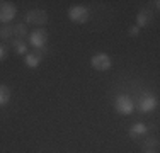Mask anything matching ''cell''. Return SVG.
Wrapping results in <instances>:
<instances>
[{
    "mask_svg": "<svg viewBox=\"0 0 160 153\" xmlns=\"http://www.w3.org/2000/svg\"><path fill=\"white\" fill-rule=\"evenodd\" d=\"M157 106H158L157 97H155L153 94H150V92H143L138 97V101H136L135 109H138L142 114H148V112L157 109Z\"/></svg>",
    "mask_w": 160,
    "mask_h": 153,
    "instance_id": "cell-1",
    "label": "cell"
},
{
    "mask_svg": "<svg viewBox=\"0 0 160 153\" xmlns=\"http://www.w3.org/2000/svg\"><path fill=\"white\" fill-rule=\"evenodd\" d=\"M114 107H116V111L119 114L129 116V114H133V111H135V101H133L128 94H119L116 97V101H114Z\"/></svg>",
    "mask_w": 160,
    "mask_h": 153,
    "instance_id": "cell-2",
    "label": "cell"
},
{
    "mask_svg": "<svg viewBox=\"0 0 160 153\" xmlns=\"http://www.w3.org/2000/svg\"><path fill=\"white\" fill-rule=\"evenodd\" d=\"M90 65H92L94 70L97 72H108L112 67V60L108 53H96V55L90 58Z\"/></svg>",
    "mask_w": 160,
    "mask_h": 153,
    "instance_id": "cell-3",
    "label": "cell"
},
{
    "mask_svg": "<svg viewBox=\"0 0 160 153\" xmlns=\"http://www.w3.org/2000/svg\"><path fill=\"white\" fill-rule=\"evenodd\" d=\"M67 14H68V19L75 24H85L89 21V10L83 5H72Z\"/></svg>",
    "mask_w": 160,
    "mask_h": 153,
    "instance_id": "cell-4",
    "label": "cell"
},
{
    "mask_svg": "<svg viewBox=\"0 0 160 153\" xmlns=\"http://www.w3.org/2000/svg\"><path fill=\"white\" fill-rule=\"evenodd\" d=\"M29 44L32 46L34 49H43L46 48L48 43V32L44 29H34L29 32Z\"/></svg>",
    "mask_w": 160,
    "mask_h": 153,
    "instance_id": "cell-5",
    "label": "cell"
},
{
    "mask_svg": "<svg viewBox=\"0 0 160 153\" xmlns=\"http://www.w3.org/2000/svg\"><path fill=\"white\" fill-rule=\"evenodd\" d=\"M48 22V14L41 9H32L29 12H26V24H31V26H44Z\"/></svg>",
    "mask_w": 160,
    "mask_h": 153,
    "instance_id": "cell-6",
    "label": "cell"
},
{
    "mask_svg": "<svg viewBox=\"0 0 160 153\" xmlns=\"http://www.w3.org/2000/svg\"><path fill=\"white\" fill-rule=\"evenodd\" d=\"M17 14L16 5L10 2H0V24H10Z\"/></svg>",
    "mask_w": 160,
    "mask_h": 153,
    "instance_id": "cell-7",
    "label": "cell"
},
{
    "mask_svg": "<svg viewBox=\"0 0 160 153\" xmlns=\"http://www.w3.org/2000/svg\"><path fill=\"white\" fill-rule=\"evenodd\" d=\"M43 53H44V48L28 53V55L24 56V65L28 68H38L41 65V61H43Z\"/></svg>",
    "mask_w": 160,
    "mask_h": 153,
    "instance_id": "cell-8",
    "label": "cell"
},
{
    "mask_svg": "<svg viewBox=\"0 0 160 153\" xmlns=\"http://www.w3.org/2000/svg\"><path fill=\"white\" fill-rule=\"evenodd\" d=\"M150 22H152V12L150 10H147V9H143V10H140L138 15H136V27H147V26H150Z\"/></svg>",
    "mask_w": 160,
    "mask_h": 153,
    "instance_id": "cell-9",
    "label": "cell"
},
{
    "mask_svg": "<svg viewBox=\"0 0 160 153\" xmlns=\"http://www.w3.org/2000/svg\"><path fill=\"white\" fill-rule=\"evenodd\" d=\"M147 133H148V126L143 124V122H135V124H131V128H129V136L131 138L145 136Z\"/></svg>",
    "mask_w": 160,
    "mask_h": 153,
    "instance_id": "cell-10",
    "label": "cell"
},
{
    "mask_svg": "<svg viewBox=\"0 0 160 153\" xmlns=\"http://www.w3.org/2000/svg\"><path fill=\"white\" fill-rule=\"evenodd\" d=\"M14 37H16V39H26V37H28V24H26V22H17V24H14Z\"/></svg>",
    "mask_w": 160,
    "mask_h": 153,
    "instance_id": "cell-11",
    "label": "cell"
},
{
    "mask_svg": "<svg viewBox=\"0 0 160 153\" xmlns=\"http://www.w3.org/2000/svg\"><path fill=\"white\" fill-rule=\"evenodd\" d=\"M12 48H14V51H16V55H21V56L28 55V43H26L24 39H16V37H14Z\"/></svg>",
    "mask_w": 160,
    "mask_h": 153,
    "instance_id": "cell-12",
    "label": "cell"
},
{
    "mask_svg": "<svg viewBox=\"0 0 160 153\" xmlns=\"http://www.w3.org/2000/svg\"><path fill=\"white\" fill-rule=\"evenodd\" d=\"M14 36V26L12 24H2L0 26V39L7 41Z\"/></svg>",
    "mask_w": 160,
    "mask_h": 153,
    "instance_id": "cell-13",
    "label": "cell"
},
{
    "mask_svg": "<svg viewBox=\"0 0 160 153\" xmlns=\"http://www.w3.org/2000/svg\"><path fill=\"white\" fill-rule=\"evenodd\" d=\"M9 101H10V90H9V87H5V85H2V83H0V107L7 106V104H9Z\"/></svg>",
    "mask_w": 160,
    "mask_h": 153,
    "instance_id": "cell-14",
    "label": "cell"
},
{
    "mask_svg": "<svg viewBox=\"0 0 160 153\" xmlns=\"http://www.w3.org/2000/svg\"><path fill=\"white\" fill-rule=\"evenodd\" d=\"M157 146H158L157 138H147L145 143H143V148H147L148 151H155V148H157Z\"/></svg>",
    "mask_w": 160,
    "mask_h": 153,
    "instance_id": "cell-15",
    "label": "cell"
},
{
    "mask_svg": "<svg viewBox=\"0 0 160 153\" xmlns=\"http://www.w3.org/2000/svg\"><path fill=\"white\" fill-rule=\"evenodd\" d=\"M128 34H129L131 37H136V36L140 34V27H136V26H131V27L128 29Z\"/></svg>",
    "mask_w": 160,
    "mask_h": 153,
    "instance_id": "cell-16",
    "label": "cell"
},
{
    "mask_svg": "<svg viewBox=\"0 0 160 153\" xmlns=\"http://www.w3.org/2000/svg\"><path fill=\"white\" fill-rule=\"evenodd\" d=\"M7 58V48L3 44H0V61H3Z\"/></svg>",
    "mask_w": 160,
    "mask_h": 153,
    "instance_id": "cell-17",
    "label": "cell"
},
{
    "mask_svg": "<svg viewBox=\"0 0 160 153\" xmlns=\"http://www.w3.org/2000/svg\"><path fill=\"white\" fill-rule=\"evenodd\" d=\"M147 153H155V151H147Z\"/></svg>",
    "mask_w": 160,
    "mask_h": 153,
    "instance_id": "cell-18",
    "label": "cell"
}]
</instances>
